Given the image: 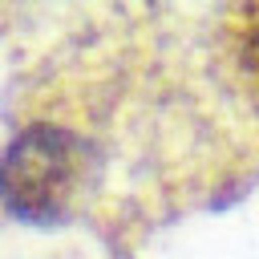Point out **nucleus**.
Here are the masks:
<instances>
[{
	"instance_id": "obj_1",
	"label": "nucleus",
	"mask_w": 259,
	"mask_h": 259,
	"mask_svg": "<svg viewBox=\"0 0 259 259\" xmlns=\"http://www.w3.org/2000/svg\"><path fill=\"white\" fill-rule=\"evenodd\" d=\"M85 150L49 121L24 125L0 150V206L28 227H57L81 190Z\"/></svg>"
}]
</instances>
